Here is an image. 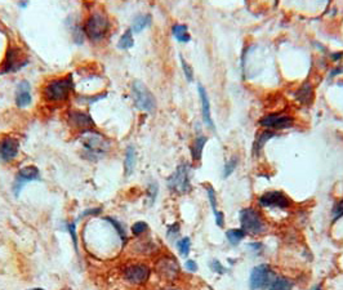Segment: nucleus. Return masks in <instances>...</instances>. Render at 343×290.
I'll use <instances>...</instances> for the list:
<instances>
[{
    "label": "nucleus",
    "mask_w": 343,
    "mask_h": 290,
    "mask_svg": "<svg viewBox=\"0 0 343 290\" xmlns=\"http://www.w3.org/2000/svg\"><path fill=\"white\" fill-rule=\"evenodd\" d=\"M72 88H74V83H72V76L61 77V79H56L53 81H50L47 86L44 88V97L45 100L52 102L57 101H65L66 98L70 95Z\"/></svg>",
    "instance_id": "f257e3e1"
},
{
    "label": "nucleus",
    "mask_w": 343,
    "mask_h": 290,
    "mask_svg": "<svg viewBox=\"0 0 343 290\" xmlns=\"http://www.w3.org/2000/svg\"><path fill=\"white\" fill-rule=\"evenodd\" d=\"M240 223H241V230L245 231V234L261 235L265 234L267 230V226L265 223L264 218L253 208H244L240 211Z\"/></svg>",
    "instance_id": "f03ea898"
},
{
    "label": "nucleus",
    "mask_w": 343,
    "mask_h": 290,
    "mask_svg": "<svg viewBox=\"0 0 343 290\" xmlns=\"http://www.w3.org/2000/svg\"><path fill=\"white\" fill-rule=\"evenodd\" d=\"M276 275L269 264H260L251 269L249 286L250 290H266L275 281Z\"/></svg>",
    "instance_id": "7ed1b4c3"
},
{
    "label": "nucleus",
    "mask_w": 343,
    "mask_h": 290,
    "mask_svg": "<svg viewBox=\"0 0 343 290\" xmlns=\"http://www.w3.org/2000/svg\"><path fill=\"white\" fill-rule=\"evenodd\" d=\"M80 142H81V145L84 146L88 155H91V156H101V155H104L110 145L109 141L102 134L92 131H88L81 134Z\"/></svg>",
    "instance_id": "20e7f679"
},
{
    "label": "nucleus",
    "mask_w": 343,
    "mask_h": 290,
    "mask_svg": "<svg viewBox=\"0 0 343 290\" xmlns=\"http://www.w3.org/2000/svg\"><path fill=\"white\" fill-rule=\"evenodd\" d=\"M132 95H133L134 104L139 110H143L147 113H152L155 110V106H156L155 97L143 83L134 81L132 85Z\"/></svg>",
    "instance_id": "39448f33"
},
{
    "label": "nucleus",
    "mask_w": 343,
    "mask_h": 290,
    "mask_svg": "<svg viewBox=\"0 0 343 290\" xmlns=\"http://www.w3.org/2000/svg\"><path fill=\"white\" fill-rule=\"evenodd\" d=\"M168 187L177 194H187L191 189L190 183V165L182 164L177 168L173 174L168 179Z\"/></svg>",
    "instance_id": "423d86ee"
},
{
    "label": "nucleus",
    "mask_w": 343,
    "mask_h": 290,
    "mask_svg": "<svg viewBox=\"0 0 343 290\" xmlns=\"http://www.w3.org/2000/svg\"><path fill=\"white\" fill-rule=\"evenodd\" d=\"M109 30V21L102 13H93L85 24V33L92 40H101Z\"/></svg>",
    "instance_id": "0eeeda50"
},
{
    "label": "nucleus",
    "mask_w": 343,
    "mask_h": 290,
    "mask_svg": "<svg viewBox=\"0 0 343 290\" xmlns=\"http://www.w3.org/2000/svg\"><path fill=\"white\" fill-rule=\"evenodd\" d=\"M26 65L27 58L22 54L21 49L20 48H9L8 53H7V57L3 62V67L0 70V74L18 71Z\"/></svg>",
    "instance_id": "6e6552de"
},
{
    "label": "nucleus",
    "mask_w": 343,
    "mask_h": 290,
    "mask_svg": "<svg viewBox=\"0 0 343 290\" xmlns=\"http://www.w3.org/2000/svg\"><path fill=\"white\" fill-rule=\"evenodd\" d=\"M40 179V172L39 169L34 165H27L24 166L22 169H20V172L16 175V181L13 184V191H15V195L18 196L21 192L22 187L25 186V183L27 182L33 181H39Z\"/></svg>",
    "instance_id": "1a4fd4ad"
},
{
    "label": "nucleus",
    "mask_w": 343,
    "mask_h": 290,
    "mask_svg": "<svg viewBox=\"0 0 343 290\" xmlns=\"http://www.w3.org/2000/svg\"><path fill=\"white\" fill-rule=\"evenodd\" d=\"M262 207L265 208H278V209H287L290 207L289 199L280 191H270V192L264 194L258 199Z\"/></svg>",
    "instance_id": "9d476101"
},
{
    "label": "nucleus",
    "mask_w": 343,
    "mask_h": 290,
    "mask_svg": "<svg viewBox=\"0 0 343 290\" xmlns=\"http://www.w3.org/2000/svg\"><path fill=\"white\" fill-rule=\"evenodd\" d=\"M293 123V119L284 114H270L261 119L260 124L262 127L271 128V129H285V128L292 127Z\"/></svg>",
    "instance_id": "9b49d317"
},
{
    "label": "nucleus",
    "mask_w": 343,
    "mask_h": 290,
    "mask_svg": "<svg viewBox=\"0 0 343 290\" xmlns=\"http://www.w3.org/2000/svg\"><path fill=\"white\" fill-rule=\"evenodd\" d=\"M124 277L132 284H143L150 277V268L143 264H133L125 268Z\"/></svg>",
    "instance_id": "f8f14e48"
},
{
    "label": "nucleus",
    "mask_w": 343,
    "mask_h": 290,
    "mask_svg": "<svg viewBox=\"0 0 343 290\" xmlns=\"http://www.w3.org/2000/svg\"><path fill=\"white\" fill-rule=\"evenodd\" d=\"M156 271L160 276L166 280H175L180 273V266L175 261V258H161L156 264Z\"/></svg>",
    "instance_id": "ddd939ff"
},
{
    "label": "nucleus",
    "mask_w": 343,
    "mask_h": 290,
    "mask_svg": "<svg viewBox=\"0 0 343 290\" xmlns=\"http://www.w3.org/2000/svg\"><path fill=\"white\" fill-rule=\"evenodd\" d=\"M20 143L16 138L6 137L0 141V160L2 161H11L15 159L18 154Z\"/></svg>",
    "instance_id": "4468645a"
},
{
    "label": "nucleus",
    "mask_w": 343,
    "mask_h": 290,
    "mask_svg": "<svg viewBox=\"0 0 343 290\" xmlns=\"http://www.w3.org/2000/svg\"><path fill=\"white\" fill-rule=\"evenodd\" d=\"M198 90L199 94H200V100H201V107H203V119H204L205 124L210 128V129H216L214 127V123L212 120V115H210V105H209V98H208L207 90L201 84L198 85Z\"/></svg>",
    "instance_id": "2eb2a0df"
},
{
    "label": "nucleus",
    "mask_w": 343,
    "mask_h": 290,
    "mask_svg": "<svg viewBox=\"0 0 343 290\" xmlns=\"http://www.w3.org/2000/svg\"><path fill=\"white\" fill-rule=\"evenodd\" d=\"M16 104L18 107H26L31 104V89L27 81H21L17 86V93H16Z\"/></svg>",
    "instance_id": "dca6fc26"
},
{
    "label": "nucleus",
    "mask_w": 343,
    "mask_h": 290,
    "mask_svg": "<svg viewBox=\"0 0 343 290\" xmlns=\"http://www.w3.org/2000/svg\"><path fill=\"white\" fill-rule=\"evenodd\" d=\"M70 123L76 128H89L93 127V120L88 114L80 113V111H72L70 113Z\"/></svg>",
    "instance_id": "f3484780"
},
{
    "label": "nucleus",
    "mask_w": 343,
    "mask_h": 290,
    "mask_svg": "<svg viewBox=\"0 0 343 290\" xmlns=\"http://www.w3.org/2000/svg\"><path fill=\"white\" fill-rule=\"evenodd\" d=\"M208 138L204 136H199L198 138L194 141L193 146H191V155H193V159L195 161H199L201 159V154H203V150H204V146L207 143Z\"/></svg>",
    "instance_id": "a211bd4d"
},
{
    "label": "nucleus",
    "mask_w": 343,
    "mask_h": 290,
    "mask_svg": "<svg viewBox=\"0 0 343 290\" xmlns=\"http://www.w3.org/2000/svg\"><path fill=\"white\" fill-rule=\"evenodd\" d=\"M151 24V16L150 15H139L134 18L133 25H132V30L134 33H141L143 29L150 26Z\"/></svg>",
    "instance_id": "6ab92c4d"
},
{
    "label": "nucleus",
    "mask_w": 343,
    "mask_h": 290,
    "mask_svg": "<svg viewBox=\"0 0 343 290\" xmlns=\"http://www.w3.org/2000/svg\"><path fill=\"white\" fill-rule=\"evenodd\" d=\"M296 98L298 100L301 104H306L308 105L312 100V88L310 86V84H305L303 86L297 90L296 93Z\"/></svg>",
    "instance_id": "aec40b11"
},
{
    "label": "nucleus",
    "mask_w": 343,
    "mask_h": 290,
    "mask_svg": "<svg viewBox=\"0 0 343 290\" xmlns=\"http://www.w3.org/2000/svg\"><path fill=\"white\" fill-rule=\"evenodd\" d=\"M124 165H125V174L129 175L130 173L133 172L134 165H136V150H134L133 146H129V147H128Z\"/></svg>",
    "instance_id": "412c9836"
},
{
    "label": "nucleus",
    "mask_w": 343,
    "mask_h": 290,
    "mask_svg": "<svg viewBox=\"0 0 343 290\" xmlns=\"http://www.w3.org/2000/svg\"><path fill=\"white\" fill-rule=\"evenodd\" d=\"M172 31H173L175 38L181 43H187L191 39L189 35V31H187V26H185V25H175Z\"/></svg>",
    "instance_id": "4be33fe9"
},
{
    "label": "nucleus",
    "mask_w": 343,
    "mask_h": 290,
    "mask_svg": "<svg viewBox=\"0 0 343 290\" xmlns=\"http://www.w3.org/2000/svg\"><path fill=\"white\" fill-rule=\"evenodd\" d=\"M226 236H227L228 243L231 245H237L245 237V231L241 230V228H234V230H228L226 232Z\"/></svg>",
    "instance_id": "5701e85b"
},
{
    "label": "nucleus",
    "mask_w": 343,
    "mask_h": 290,
    "mask_svg": "<svg viewBox=\"0 0 343 290\" xmlns=\"http://www.w3.org/2000/svg\"><path fill=\"white\" fill-rule=\"evenodd\" d=\"M274 136H276L275 133H271V132H265V133L260 134V137L257 138V141H255L254 143V154L255 155H260L261 151H262V148H264L265 143L269 141L270 138H272Z\"/></svg>",
    "instance_id": "b1692460"
},
{
    "label": "nucleus",
    "mask_w": 343,
    "mask_h": 290,
    "mask_svg": "<svg viewBox=\"0 0 343 290\" xmlns=\"http://www.w3.org/2000/svg\"><path fill=\"white\" fill-rule=\"evenodd\" d=\"M269 290H292V282L285 277H276Z\"/></svg>",
    "instance_id": "393cba45"
},
{
    "label": "nucleus",
    "mask_w": 343,
    "mask_h": 290,
    "mask_svg": "<svg viewBox=\"0 0 343 290\" xmlns=\"http://www.w3.org/2000/svg\"><path fill=\"white\" fill-rule=\"evenodd\" d=\"M134 44V40H133V36H132V30H127L124 33V35L120 38V40H119V48L120 49H129V48L133 47Z\"/></svg>",
    "instance_id": "a878e982"
},
{
    "label": "nucleus",
    "mask_w": 343,
    "mask_h": 290,
    "mask_svg": "<svg viewBox=\"0 0 343 290\" xmlns=\"http://www.w3.org/2000/svg\"><path fill=\"white\" fill-rule=\"evenodd\" d=\"M177 246L181 254L184 255V257H187L190 253V248H191V240L189 237H184V239H181L178 241Z\"/></svg>",
    "instance_id": "bb28decb"
},
{
    "label": "nucleus",
    "mask_w": 343,
    "mask_h": 290,
    "mask_svg": "<svg viewBox=\"0 0 343 290\" xmlns=\"http://www.w3.org/2000/svg\"><path fill=\"white\" fill-rule=\"evenodd\" d=\"M237 164H239V159H237L236 156L231 157L230 161H228V163L226 164V166H225V172H223V175H225V178L230 177V175L232 174V172H234L235 169H236Z\"/></svg>",
    "instance_id": "cd10ccee"
},
{
    "label": "nucleus",
    "mask_w": 343,
    "mask_h": 290,
    "mask_svg": "<svg viewBox=\"0 0 343 290\" xmlns=\"http://www.w3.org/2000/svg\"><path fill=\"white\" fill-rule=\"evenodd\" d=\"M207 192H208V199H209V203H210V207H212V209H213L214 214L218 213V211H217V198H216V191H214V188L212 186H208L207 187Z\"/></svg>",
    "instance_id": "c85d7f7f"
},
{
    "label": "nucleus",
    "mask_w": 343,
    "mask_h": 290,
    "mask_svg": "<svg viewBox=\"0 0 343 290\" xmlns=\"http://www.w3.org/2000/svg\"><path fill=\"white\" fill-rule=\"evenodd\" d=\"M180 58H181V63H182V67H184V71H185V75H186L187 80H189V81H193V80H194L193 67H191V66H190L189 63H187L186 61H185L184 57L181 56Z\"/></svg>",
    "instance_id": "c756f323"
},
{
    "label": "nucleus",
    "mask_w": 343,
    "mask_h": 290,
    "mask_svg": "<svg viewBox=\"0 0 343 290\" xmlns=\"http://www.w3.org/2000/svg\"><path fill=\"white\" fill-rule=\"evenodd\" d=\"M147 228H148V226L146 225L145 222H137V223H134L133 227H132V232H133L136 236H139L141 234L147 231Z\"/></svg>",
    "instance_id": "7c9ffc66"
},
{
    "label": "nucleus",
    "mask_w": 343,
    "mask_h": 290,
    "mask_svg": "<svg viewBox=\"0 0 343 290\" xmlns=\"http://www.w3.org/2000/svg\"><path fill=\"white\" fill-rule=\"evenodd\" d=\"M342 216H343V200H340V202H338L337 204L333 207V219L337 221V219H339Z\"/></svg>",
    "instance_id": "2f4dec72"
},
{
    "label": "nucleus",
    "mask_w": 343,
    "mask_h": 290,
    "mask_svg": "<svg viewBox=\"0 0 343 290\" xmlns=\"http://www.w3.org/2000/svg\"><path fill=\"white\" fill-rule=\"evenodd\" d=\"M210 267H212V269H213L214 272L217 273H225L226 272V268L223 266H222L221 263H219V261H217V259H213V261L210 262Z\"/></svg>",
    "instance_id": "473e14b6"
},
{
    "label": "nucleus",
    "mask_w": 343,
    "mask_h": 290,
    "mask_svg": "<svg viewBox=\"0 0 343 290\" xmlns=\"http://www.w3.org/2000/svg\"><path fill=\"white\" fill-rule=\"evenodd\" d=\"M178 234H180V226H178L177 223H176V225H173V226H170V227L168 228V237L170 240L175 239V237L177 236Z\"/></svg>",
    "instance_id": "72a5a7b5"
},
{
    "label": "nucleus",
    "mask_w": 343,
    "mask_h": 290,
    "mask_svg": "<svg viewBox=\"0 0 343 290\" xmlns=\"http://www.w3.org/2000/svg\"><path fill=\"white\" fill-rule=\"evenodd\" d=\"M67 228H68L70 235H71L72 241H74V246L77 252V239H76V232H75V223H70V225H67Z\"/></svg>",
    "instance_id": "f704fd0d"
},
{
    "label": "nucleus",
    "mask_w": 343,
    "mask_h": 290,
    "mask_svg": "<svg viewBox=\"0 0 343 290\" xmlns=\"http://www.w3.org/2000/svg\"><path fill=\"white\" fill-rule=\"evenodd\" d=\"M101 211H102L101 208H96V209H88V211H85L83 214H81V216H80V218H81V217H85V216H98V214L101 213Z\"/></svg>",
    "instance_id": "c9c22d12"
},
{
    "label": "nucleus",
    "mask_w": 343,
    "mask_h": 290,
    "mask_svg": "<svg viewBox=\"0 0 343 290\" xmlns=\"http://www.w3.org/2000/svg\"><path fill=\"white\" fill-rule=\"evenodd\" d=\"M186 268L189 269V271H191V272H195L196 269H198V264H196V262L193 261V259H189V261L186 262Z\"/></svg>",
    "instance_id": "e433bc0d"
},
{
    "label": "nucleus",
    "mask_w": 343,
    "mask_h": 290,
    "mask_svg": "<svg viewBox=\"0 0 343 290\" xmlns=\"http://www.w3.org/2000/svg\"><path fill=\"white\" fill-rule=\"evenodd\" d=\"M156 194H157V187H156V184H154V186L150 187V199L152 200V202L155 200V196H156Z\"/></svg>",
    "instance_id": "4c0bfd02"
},
{
    "label": "nucleus",
    "mask_w": 343,
    "mask_h": 290,
    "mask_svg": "<svg viewBox=\"0 0 343 290\" xmlns=\"http://www.w3.org/2000/svg\"><path fill=\"white\" fill-rule=\"evenodd\" d=\"M312 290H321V287H320V286H315Z\"/></svg>",
    "instance_id": "58836bf2"
},
{
    "label": "nucleus",
    "mask_w": 343,
    "mask_h": 290,
    "mask_svg": "<svg viewBox=\"0 0 343 290\" xmlns=\"http://www.w3.org/2000/svg\"><path fill=\"white\" fill-rule=\"evenodd\" d=\"M30 290H44V289H40V287H35V289H30Z\"/></svg>",
    "instance_id": "ea45409f"
},
{
    "label": "nucleus",
    "mask_w": 343,
    "mask_h": 290,
    "mask_svg": "<svg viewBox=\"0 0 343 290\" xmlns=\"http://www.w3.org/2000/svg\"><path fill=\"white\" fill-rule=\"evenodd\" d=\"M166 290H177V289H166Z\"/></svg>",
    "instance_id": "a19ab883"
},
{
    "label": "nucleus",
    "mask_w": 343,
    "mask_h": 290,
    "mask_svg": "<svg viewBox=\"0 0 343 290\" xmlns=\"http://www.w3.org/2000/svg\"><path fill=\"white\" fill-rule=\"evenodd\" d=\"M65 290H70V289H65Z\"/></svg>",
    "instance_id": "79ce46f5"
}]
</instances>
